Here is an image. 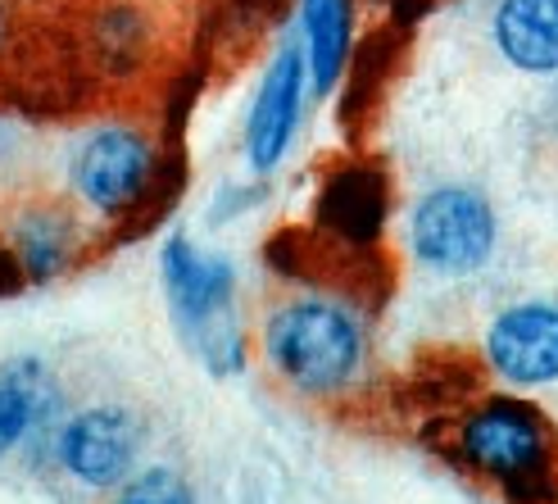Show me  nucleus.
Listing matches in <instances>:
<instances>
[{"mask_svg": "<svg viewBox=\"0 0 558 504\" xmlns=\"http://www.w3.org/2000/svg\"><path fill=\"white\" fill-rule=\"evenodd\" d=\"M486 363L509 386L558 382V310L545 300H522L499 310L486 327Z\"/></svg>", "mask_w": 558, "mask_h": 504, "instance_id": "1a4fd4ad", "label": "nucleus"}, {"mask_svg": "<svg viewBox=\"0 0 558 504\" xmlns=\"http://www.w3.org/2000/svg\"><path fill=\"white\" fill-rule=\"evenodd\" d=\"M27 283H23V273H19V264L10 260V250H5V241H0V296H14V291H23Z\"/></svg>", "mask_w": 558, "mask_h": 504, "instance_id": "2eb2a0df", "label": "nucleus"}, {"mask_svg": "<svg viewBox=\"0 0 558 504\" xmlns=\"http://www.w3.org/2000/svg\"><path fill=\"white\" fill-rule=\"evenodd\" d=\"M499 245L495 205L477 187H432L409 214V255L436 277L482 273Z\"/></svg>", "mask_w": 558, "mask_h": 504, "instance_id": "39448f33", "label": "nucleus"}, {"mask_svg": "<svg viewBox=\"0 0 558 504\" xmlns=\"http://www.w3.org/2000/svg\"><path fill=\"white\" fill-rule=\"evenodd\" d=\"M259 355L304 400H337L368 369V327L354 304L304 291L277 300L259 323Z\"/></svg>", "mask_w": 558, "mask_h": 504, "instance_id": "f257e3e1", "label": "nucleus"}, {"mask_svg": "<svg viewBox=\"0 0 558 504\" xmlns=\"http://www.w3.org/2000/svg\"><path fill=\"white\" fill-rule=\"evenodd\" d=\"M490 37L518 73H558V0H499L490 14Z\"/></svg>", "mask_w": 558, "mask_h": 504, "instance_id": "f8f14e48", "label": "nucleus"}, {"mask_svg": "<svg viewBox=\"0 0 558 504\" xmlns=\"http://www.w3.org/2000/svg\"><path fill=\"white\" fill-rule=\"evenodd\" d=\"M159 287L191 359L209 377H236L250 359L241 314V273L228 255L205 250L191 232H169L159 245Z\"/></svg>", "mask_w": 558, "mask_h": 504, "instance_id": "f03ea898", "label": "nucleus"}, {"mask_svg": "<svg viewBox=\"0 0 558 504\" xmlns=\"http://www.w3.org/2000/svg\"><path fill=\"white\" fill-rule=\"evenodd\" d=\"M142 455H146V418L119 400L69 409L50 441V464L60 478H69L82 491H109V495L146 464Z\"/></svg>", "mask_w": 558, "mask_h": 504, "instance_id": "423d86ee", "label": "nucleus"}, {"mask_svg": "<svg viewBox=\"0 0 558 504\" xmlns=\"http://www.w3.org/2000/svg\"><path fill=\"white\" fill-rule=\"evenodd\" d=\"M295 41L310 64L314 100L331 96L354 55V0H295Z\"/></svg>", "mask_w": 558, "mask_h": 504, "instance_id": "9b49d317", "label": "nucleus"}, {"mask_svg": "<svg viewBox=\"0 0 558 504\" xmlns=\"http://www.w3.org/2000/svg\"><path fill=\"white\" fill-rule=\"evenodd\" d=\"M114 495L128 504H186V500H195V487L182 478V468L142 464Z\"/></svg>", "mask_w": 558, "mask_h": 504, "instance_id": "4468645a", "label": "nucleus"}, {"mask_svg": "<svg viewBox=\"0 0 558 504\" xmlns=\"http://www.w3.org/2000/svg\"><path fill=\"white\" fill-rule=\"evenodd\" d=\"M0 241L27 287H50L87 255V214L73 201H23L5 214Z\"/></svg>", "mask_w": 558, "mask_h": 504, "instance_id": "6e6552de", "label": "nucleus"}, {"mask_svg": "<svg viewBox=\"0 0 558 504\" xmlns=\"http://www.w3.org/2000/svg\"><path fill=\"white\" fill-rule=\"evenodd\" d=\"M386 209H390V195H386V178L368 164H341L337 173L323 182L318 195V209L314 223L350 250H368L381 241L386 228Z\"/></svg>", "mask_w": 558, "mask_h": 504, "instance_id": "9d476101", "label": "nucleus"}, {"mask_svg": "<svg viewBox=\"0 0 558 504\" xmlns=\"http://www.w3.org/2000/svg\"><path fill=\"white\" fill-rule=\"evenodd\" d=\"M69 201L100 228L142 218L163 187V146L136 119H100L82 128L64 159Z\"/></svg>", "mask_w": 558, "mask_h": 504, "instance_id": "7ed1b4c3", "label": "nucleus"}, {"mask_svg": "<svg viewBox=\"0 0 558 504\" xmlns=\"http://www.w3.org/2000/svg\"><path fill=\"white\" fill-rule=\"evenodd\" d=\"M87 50L105 77L142 73L155 55V19L146 14L142 0H105V5L92 10Z\"/></svg>", "mask_w": 558, "mask_h": 504, "instance_id": "ddd939ff", "label": "nucleus"}, {"mask_svg": "<svg viewBox=\"0 0 558 504\" xmlns=\"http://www.w3.org/2000/svg\"><path fill=\"white\" fill-rule=\"evenodd\" d=\"M314 87H310V64H304V50L291 37H282L272 46L268 64L259 73V87L255 100H250V115H245V132H241V155L250 173H277L291 151H295V136L304 128V105H310Z\"/></svg>", "mask_w": 558, "mask_h": 504, "instance_id": "0eeeda50", "label": "nucleus"}, {"mask_svg": "<svg viewBox=\"0 0 558 504\" xmlns=\"http://www.w3.org/2000/svg\"><path fill=\"white\" fill-rule=\"evenodd\" d=\"M454 455L468 472L505 487L509 495H545L558 468V436L536 405L490 396L459 418Z\"/></svg>", "mask_w": 558, "mask_h": 504, "instance_id": "20e7f679", "label": "nucleus"}]
</instances>
